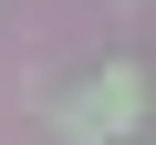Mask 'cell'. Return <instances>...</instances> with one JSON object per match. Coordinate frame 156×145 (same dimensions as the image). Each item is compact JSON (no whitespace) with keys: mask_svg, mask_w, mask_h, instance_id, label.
Masks as SVG:
<instances>
[{"mask_svg":"<svg viewBox=\"0 0 156 145\" xmlns=\"http://www.w3.org/2000/svg\"><path fill=\"white\" fill-rule=\"evenodd\" d=\"M125 114H135V72H104V83L73 104V135H125Z\"/></svg>","mask_w":156,"mask_h":145,"instance_id":"obj_1","label":"cell"}]
</instances>
